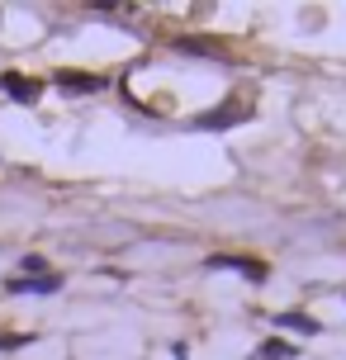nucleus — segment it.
Segmentation results:
<instances>
[{
  "instance_id": "nucleus-3",
  "label": "nucleus",
  "mask_w": 346,
  "mask_h": 360,
  "mask_svg": "<svg viewBox=\"0 0 346 360\" xmlns=\"http://www.w3.org/2000/svg\"><path fill=\"white\" fill-rule=\"evenodd\" d=\"M62 289V275H10V285H5V294H38V299H48V294H57Z\"/></svg>"
},
{
  "instance_id": "nucleus-7",
  "label": "nucleus",
  "mask_w": 346,
  "mask_h": 360,
  "mask_svg": "<svg viewBox=\"0 0 346 360\" xmlns=\"http://www.w3.org/2000/svg\"><path fill=\"white\" fill-rule=\"evenodd\" d=\"M57 86H62V90H76V95H86V90H100L105 81H100V76H72V72H62V76H57Z\"/></svg>"
},
{
  "instance_id": "nucleus-5",
  "label": "nucleus",
  "mask_w": 346,
  "mask_h": 360,
  "mask_svg": "<svg viewBox=\"0 0 346 360\" xmlns=\"http://www.w3.org/2000/svg\"><path fill=\"white\" fill-rule=\"evenodd\" d=\"M271 323L275 327H290V332H299V337H318V332H323V323L309 318V313H275Z\"/></svg>"
},
{
  "instance_id": "nucleus-8",
  "label": "nucleus",
  "mask_w": 346,
  "mask_h": 360,
  "mask_svg": "<svg viewBox=\"0 0 346 360\" xmlns=\"http://www.w3.org/2000/svg\"><path fill=\"white\" fill-rule=\"evenodd\" d=\"M19 275H48V261L43 256H24L19 261Z\"/></svg>"
},
{
  "instance_id": "nucleus-1",
  "label": "nucleus",
  "mask_w": 346,
  "mask_h": 360,
  "mask_svg": "<svg viewBox=\"0 0 346 360\" xmlns=\"http://www.w3.org/2000/svg\"><path fill=\"white\" fill-rule=\"evenodd\" d=\"M252 114V105L242 100V95H233L228 105H219V109H209V114H200L195 119V128H209V133H219V128H233V124H242Z\"/></svg>"
},
{
  "instance_id": "nucleus-2",
  "label": "nucleus",
  "mask_w": 346,
  "mask_h": 360,
  "mask_svg": "<svg viewBox=\"0 0 346 360\" xmlns=\"http://www.w3.org/2000/svg\"><path fill=\"white\" fill-rule=\"evenodd\" d=\"M204 270H237V275H247L252 285H261L271 270H266V261H252V256H233V252H219L204 261Z\"/></svg>"
},
{
  "instance_id": "nucleus-6",
  "label": "nucleus",
  "mask_w": 346,
  "mask_h": 360,
  "mask_svg": "<svg viewBox=\"0 0 346 360\" xmlns=\"http://www.w3.org/2000/svg\"><path fill=\"white\" fill-rule=\"evenodd\" d=\"M252 360H294V346L285 337H271V342H261L252 351Z\"/></svg>"
},
{
  "instance_id": "nucleus-4",
  "label": "nucleus",
  "mask_w": 346,
  "mask_h": 360,
  "mask_svg": "<svg viewBox=\"0 0 346 360\" xmlns=\"http://www.w3.org/2000/svg\"><path fill=\"white\" fill-rule=\"evenodd\" d=\"M0 90H5L15 105H34L38 95H43V86H38V81H29V76H19V72H5V76H0Z\"/></svg>"
}]
</instances>
